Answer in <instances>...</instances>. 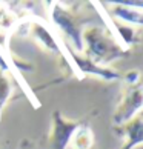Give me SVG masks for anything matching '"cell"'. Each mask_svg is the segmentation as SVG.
Here are the masks:
<instances>
[{
	"instance_id": "obj_8",
	"label": "cell",
	"mask_w": 143,
	"mask_h": 149,
	"mask_svg": "<svg viewBox=\"0 0 143 149\" xmlns=\"http://www.w3.org/2000/svg\"><path fill=\"white\" fill-rule=\"evenodd\" d=\"M111 13L114 17L126 22L128 25H142V8L134 9L131 6H125L123 3H115L111 8Z\"/></svg>"
},
{
	"instance_id": "obj_3",
	"label": "cell",
	"mask_w": 143,
	"mask_h": 149,
	"mask_svg": "<svg viewBox=\"0 0 143 149\" xmlns=\"http://www.w3.org/2000/svg\"><path fill=\"white\" fill-rule=\"evenodd\" d=\"M142 108V85L140 81L135 85H131L129 89L125 92L120 103L117 104V109L114 112V123L117 126H122L133 120L137 112Z\"/></svg>"
},
{
	"instance_id": "obj_4",
	"label": "cell",
	"mask_w": 143,
	"mask_h": 149,
	"mask_svg": "<svg viewBox=\"0 0 143 149\" xmlns=\"http://www.w3.org/2000/svg\"><path fill=\"white\" fill-rule=\"evenodd\" d=\"M79 128V123L66 120L62 115V112L54 111L52 112V126H51V148L52 149H68L73 134Z\"/></svg>"
},
{
	"instance_id": "obj_7",
	"label": "cell",
	"mask_w": 143,
	"mask_h": 149,
	"mask_svg": "<svg viewBox=\"0 0 143 149\" xmlns=\"http://www.w3.org/2000/svg\"><path fill=\"white\" fill-rule=\"evenodd\" d=\"M120 128V134L123 135L125 143L120 149H134L142 143V117L135 115L133 120L125 123Z\"/></svg>"
},
{
	"instance_id": "obj_1",
	"label": "cell",
	"mask_w": 143,
	"mask_h": 149,
	"mask_svg": "<svg viewBox=\"0 0 143 149\" xmlns=\"http://www.w3.org/2000/svg\"><path fill=\"white\" fill-rule=\"evenodd\" d=\"M82 42L86 58L98 66H108L129 54V49L114 37L111 29L98 25H88L83 28Z\"/></svg>"
},
{
	"instance_id": "obj_12",
	"label": "cell",
	"mask_w": 143,
	"mask_h": 149,
	"mask_svg": "<svg viewBox=\"0 0 143 149\" xmlns=\"http://www.w3.org/2000/svg\"><path fill=\"white\" fill-rule=\"evenodd\" d=\"M11 95V81L5 72H0V111L5 108Z\"/></svg>"
},
{
	"instance_id": "obj_6",
	"label": "cell",
	"mask_w": 143,
	"mask_h": 149,
	"mask_svg": "<svg viewBox=\"0 0 143 149\" xmlns=\"http://www.w3.org/2000/svg\"><path fill=\"white\" fill-rule=\"evenodd\" d=\"M71 60L74 62L75 65V69H79L82 74H89V75H96L102 80H106V81H114V80H119L120 75L117 71H114L108 66H98L96 63H92L91 60H88L86 57L82 58L80 54H75V52H71Z\"/></svg>"
},
{
	"instance_id": "obj_10",
	"label": "cell",
	"mask_w": 143,
	"mask_h": 149,
	"mask_svg": "<svg viewBox=\"0 0 143 149\" xmlns=\"http://www.w3.org/2000/svg\"><path fill=\"white\" fill-rule=\"evenodd\" d=\"M17 25L19 17L6 6V3L0 2V31H13Z\"/></svg>"
},
{
	"instance_id": "obj_9",
	"label": "cell",
	"mask_w": 143,
	"mask_h": 149,
	"mask_svg": "<svg viewBox=\"0 0 143 149\" xmlns=\"http://www.w3.org/2000/svg\"><path fill=\"white\" fill-rule=\"evenodd\" d=\"M71 149H91L94 145V134L88 125H79L71 139Z\"/></svg>"
},
{
	"instance_id": "obj_2",
	"label": "cell",
	"mask_w": 143,
	"mask_h": 149,
	"mask_svg": "<svg viewBox=\"0 0 143 149\" xmlns=\"http://www.w3.org/2000/svg\"><path fill=\"white\" fill-rule=\"evenodd\" d=\"M49 20L52 22V25L62 34H65L73 42L75 54H80L83 51V42H82L83 25L68 8H65L62 3H51V6H49Z\"/></svg>"
},
{
	"instance_id": "obj_11",
	"label": "cell",
	"mask_w": 143,
	"mask_h": 149,
	"mask_svg": "<svg viewBox=\"0 0 143 149\" xmlns=\"http://www.w3.org/2000/svg\"><path fill=\"white\" fill-rule=\"evenodd\" d=\"M112 29L115 31V34L119 36V38L122 40V45L125 48H128L131 43L135 42V36L137 31L133 28V26L123 25V23H117V22H112ZM129 49V48H128Z\"/></svg>"
},
{
	"instance_id": "obj_13",
	"label": "cell",
	"mask_w": 143,
	"mask_h": 149,
	"mask_svg": "<svg viewBox=\"0 0 143 149\" xmlns=\"http://www.w3.org/2000/svg\"><path fill=\"white\" fill-rule=\"evenodd\" d=\"M139 71H134V72H128V74H126L125 75V80L126 81H128V83L129 85H135V83H139Z\"/></svg>"
},
{
	"instance_id": "obj_5",
	"label": "cell",
	"mask_w": 143,
	"mask_h": 149,
	"mask_svg": "<svg viewBox=\"0 0 143 149\" xmlns=\"http://www.w3.org/2000/svg\"><path fill=\"white\" fill-rule=\"evenodd\" d=\"M28 25V34L34 38V40L46 51H54L60 52V46L56 40V37L51 32V29L46 26V23L40 19H28L26 20Z\"/></svg>"
}]
</instances>
